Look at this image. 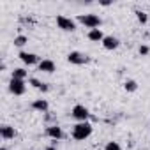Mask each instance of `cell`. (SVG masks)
Segmentation results:
<instances>
[{"label":"cell","instance_id":"22","mask_svg":"<svg viewBox=\"0 0 150 150\" xmlns=\"http://www.w3.org/2000/svg\"><path fill=\"white\" fill-rule=\"evenodd\" d=\"M111 2H110V0H103V2H101V6H104V7H108Z\"/></svg>","mask_w":150,"mask_h":150},{"label":"cell","instance_id":"20","mask_svg":"<svg viewBox=\"0 0 150 150\" xmlns=\"http://www.w3.org/2000/svg\"><path fill=\"white\" fill-rule=\"evenodd\" d=\"M138 53H139L141 57H146V55L150 53V46H148V44H141V46L138 48Z\"/></svg>","mask_w":150,"mask_h":150},{"label":"cell","instance_id":"9","mask_svg":"<svg viewBox=\"0 0 150 150\" xmlns=\"http://www.w3.org/2000/svg\"><path fill=\"white\" fill-rule=\"evenodd\" d=\"M103 48L104 50H108V51H113V50H117L118 46H120V41L115 37V35H106L104 39H103Z\"/></svg>","mask_w":150,"mask_h":150},{"label":"cell","instance_id":"4","mask_svg":"<svg viewBox=\"0 0 150 150\" xmlns=\"http://www.w3.org/2000/svg\"><path fill=\"white\" fill-rule=\"evenodd\" d=\"M55 21H57V27L60 30H64V32H74L76 30V21L67 18V16H64V14H58Z\"/></svg>","mask_w":150,"mask_h":150},{"label":"cell","instance_id":"12","mask_svg":"<svg viewBox=\"0 0 150 150\" xmlns=\"http://www.w3.org/2000/svg\"><path fill=\"white\" fill-rule=\"evenodd\" d=\"M32 110L34 111H39V113H46L50 110V103L46 99H35L32 103Z\"/></svg>","mask_w":150,"mask_h":150},{"label":"cell","instance_id":"8","mask_svg":"<svg viewBox=\"0 0 150 150\" xmlns=\"http://www.w3.org/2000/svg\"><path fill=\"white\" fill-rule=\"evenodd\" d=\"M46 136H48V138H51L53 141H58V139H62V138H64V131H62V127H60V125L51 124V125H48V127H46Z\"/></svg>","mask_w":150,"mask_h":150},{"label":"cell","instance_id":"21","mask_svg":"<svg viewBox=\"0 0 150 150\" xmlns=\"http://www.w3.org/2000/svg\"><path fill=\"white\" fill-rule=\"evenodd\" d=\"M44 150H58V148H57V146H55V145H48V146H46V148H44Z\"/></svg>","mask_w":150,"mask_h":150},{"label":"cell","instance_id":"14","mask_svg":"<svg viewBox=\"0 0 150 150\" xmlns=\"http://www.w3.org/2000/svg\"><path fill=\"white\" fill-rule=\"evenodd\" d=\"M28 85H32L34 88H37V90H41V92H48V90H50L48 83H42V81L37 80V78H28Z\"/></svg>","mask_w":150,"mask_h":150},{"label":"cell","instance_id":"17","mask_svg":"<svg viewBox=\"0 0 150 150\" xmlns=\"http://www.w3.org/2000/svg\"><path fill=\"white\" fill-rule=\"evenodd\" d=\"M124 88H125V92H136L138 90V81L136 80H127L124 83Z\"/></svg>","mask_w":150,"mask_h":150},{"label":"cell","instance_id":"11","mask_svg":"<svg viewBox=\"0 0 150 150\" xmlns=\"http://www.w3.org/2000/svg\"><path fill=\"white\" fill-rule=\"evenodd\" d=\"M39 71H42V72H48V74H51V72H55L57 71V65H55V62L53 60H50V58H42L41 62H39Z\"/></svg>","mask_w":150,"mask_h":150},{"label":"cell","instance_id":"7","mask_svg":"<svg viewBox=\"0 0 150 150\" xmlns=\"http://www.w3.org/2000/svg\"><path fill=\"white\" fill-rule=\"evenodd\" d=\"M20 60L25 64V65H39V57L35 55V53H32V51H20Z\"/></svg>","mask_w":150,"mask_h":150},{"label":"cell","instance_id":"3","mask_svg":"<svg viewBox=\"0 0 150 150\" xmlns=\"http://www.w3.org/2000/svg\"><path fill=\"white\" fill-rule=\"evenodd\" d=\"M71 117H72L74 120H78V122H88V118H90V111H88L87 106H83V104H76V106L71 110Z\"/></svg>","mask_w":150,"mask_h":150},{"label":"cell","instance_id":"10","mask_svg":"<svg viewBox=\"0 0 150 150\" xmlns=\"http://www.w3.org/2000/svg\"><path fill=\"white\" fill-rule=\"evenodd\" d=\"M0 136H2L4 141H9V139H14L16 138V129L13 125H7L4 124L2 127H0Z\"/></svg>","mask_w":150,"mask_h":150},{"label":"cell","instance_id":"15","mask_svg":"<svg viewBox=\"0 0 150 150\" xmlns=\"http://www.w3.org/2000/svg\"><path fill=\"white\" fill-rule=\"evenodd\" d=\"M11 78H14V80H27L28 78V71L25 69V67H16L14 71H13V76Z\"/></svg>","mask_w":150,"mask_h":150},{"label":"cell","instance_id":"5","mask_svg":"<svg viewBox=\"0 0 150 150\" xmlns=\"http://www.w3.org/2000/svg\"><path fill=\"white\" fill-rule=\"evenodd\" d=\"M9 92H11L13 96H23V94L27 92L25 81H23V80H14V78H11V81H9Z\"/></svg>","mask_w":150,"mask_h":150},{"label":"cell","instance_id":"1","mask_svg":"<svg viewBox=\"0 0 150 150\" xmlns=\"http://www.w3.org/2000/svg\"><path fill=\"white\" fill-rule=\"evenodd\" d=\"M92 131H94V127H92L90 122H78V124L72 125V132L71 134H72V138L76 141H83V139L90 138Z\"/></svg>","mask_w":150,"mask_h":150},{"label":"cell","instance_id":"24","mask_svg":"<svg viewBox=\"0 0 150 150\" xmlns=\"http://www.w3.org/2000/svg\"><path fill=\"white\" fill-rule=\"evenodd\" d=\"M21 150H28V148H21Z\"/></svg>","mask_w":150,"mask_h":150},{"label":"cell","instance_id":"23","mask_svg":"<svg viewBox=\"0 0 150 150\" xmlns=\"http://www.w3.org/2000/svg\"><path fill=\"white\" fill-rule=\"evenodd\" d=\"M0 150H7V148H6V146H2V148H0Z\"/></svg>","mask_w":150,"mask_h":150},{"label":"cell","instance_id":"19","mask_svg":"<svg viewBox=\"0 0 150 150\" xmlns=\"http://www.w3.org/2000/svg\"><path fill=\"white\" fill-rule=\"evenodd\" d=\"M104 150H124V148L120 146L118 141H108V143L104 145Z\"/></svg>","mask_w":150,"mask_h":150},{"label":"cell","instance_id":"6","mask_svg":"<svg viewBox=\"0 0 150 150\" xmlns=\"http://www.w3.org/2000/svg\"><path fill=\"white\" fill-rule=\"evenodd\" d=\"M67 62L72 64V65H83V64L88 62V57L85 53H81V51H71L67 55Z\"/></svg>","mask_w":150,"mask_h":150},{"label":"cell","instance_id":"13","mask_svg":"<svg viewBox=\"0 0 150 150\" xmlns=\"http://www.w3.org/2000/svg\"><path fill=\"white\" fill-rule=\"evenodd\" d=\"M87 37H88V41H92V42H103V39H104L106 35L103 34L101 28H94V30H88Z\"/></svg>","mask_w":150,"mask_h":150},{"label":"cell","instance_id":"16","mask_svg":"<svg viewBox=\"0 0 150 150\" xmlns=\"http://www.w3.org/2000/svg\"><path fill=\"white\" fill-rule=\"evenodd\" d=\"M13 42H14V46H16V48H23V46L28 42V37H27V35H23V34H20V35H16V37H14V41H13Z\"/></svg>","mask_w":150,"mask_h":150},{"label":"cell","instance_id":"2","mask_svg":"<svg viewBox=\"0 0 150 150\" xmlns=\"http://www.w3.org/2000/svg\"><path fill=\"white\" fill-rule=\"evenodd\" d=\"M78 21H80L83 27L90 28V30L99 28V27L103 25V20H101L97 14H94V13H88V14H80V16H78Z\"/></svg>","mask_w":150,"mask_h":150},{"label":"cell","instance_id":"18","mask_svg":"<svg viewBox=\"0 0 150 150\" xmlns=\"http://www.w3.org/2000/svg\"><path fill=\"white\" fill-rule=\"evenodd\" d=\"M136 20H138L141 25H146V23H148V14H146L145 11H139V9H138V11H136Z\"/></svg>","mask_w":150,"mask_h":150}]
</instances>
